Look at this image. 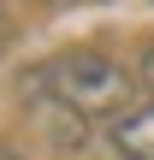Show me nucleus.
<instances>
[{"mask_svg":"<svg viewBox=\"0 0 154 160\" xmlns=\"http://www.w3.org/2000/svg\"><path fill=\"white\" fill-rule=\"evenodd\" d=\"M24 95L42 113H65V119H119L125 95H131V71L101 53V48H65L53 59H42L24 83Z\"/></svg>","mask_w":154,"mask_h":160,"instance_id":"1","label":"nucleus"},{"mask_svg":"<svg viewBox=\"0 0 154 160\" xmlns=\"http://www.w3.org/2000/svg\"><path fill=\"white\" fill-rule=\"evenodd\" d=\"M107 137H113V148L125 160H154V101L125 107V113L107 125Z\"/></svg>","mask_w":154,"mask_h":160,"instance_id":"2","label":"nucleus"},{"mask_svg":"<svg viewBox=\"0 0 154 160\" xmlns=\"http://www.w3.org/2000/svg\"><path fill=\"white\" fill-rule=\"evenodd\" d=\"M137 83L148 89V101H154V42L142 48V59H137Z\"/></svg>","mask_w":154,"mask_h":160,"instance_id":"3","label":"nucleus"},{"mask_svg":"<svg viewBox=\"0 0 154 160\" xmlns=\"http://www.w3.org/2000/svg\"><path fill=\"white\" fill-rule=\"evenodd\" d=\"M6 48H12V18L0 12V53H6Z\"/></svg>","mask_w":154,"mask_h":160,"instance_id":"4","label":"nucleus"},{"mask_svg":"<svg viewBox=\"0 0 154 160\" xmlns=\"http://www.w3.org/2000/svg\"><path fill=\"white\" fill-rule=\"evenodd\" d=\"M0 160H30L24 148H12V142H0Z\"/></svg>","mask_w":154,"mask_h":160,"instance_id":"5","label":"nucleus"}]
</instances>
